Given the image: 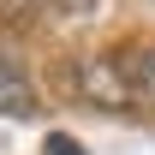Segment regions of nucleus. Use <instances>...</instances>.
Segmentation results:
<instances>
[{
  "instance_id": "obj_1",
  "label": "nucleus",
  "mask_w": 155,
  "mask_h": 155,
  "mask_svg": "<svg viewBox=\"0 0 155 155\" xmlns=\"http://www.w3.org/2000/svg\"><path fill=\"white\" fill-rule=\"evenodd\" d=\"M78 90L90 101H101V107H137L131 84H125V72H119V60H90L84 72H78Z\"/></svg>"
},
{
  "instance_id": "obj_2",
  "label": "nucleus",
  "mask_w": 155,
  "mask_h": 155,
  "mask_svg": "<svg viewBox=\"0 0 155 155\" xmlns=\"http://www.w3.org/2000/svg\"><path fill=\"white\" fill-rule=\"evenodd\" d=\"M114 60H119V72H125V84H131L137 107H155V42H131Z\"/></svg>"
},
{
  "instance_id": "obj_3",
  "label": "nucleus",
  "mask_w": 155,
  "mask_h": 155,
  "mask_svg": "<svg viewBox=\"0 0 155 155\" xmlns=\"http://www.w3.org/2000/svg\"><path fill=\"white\" fill-rule=\"evenodd\" d=\"M0 114H12V119H30L36 114V90H30V78L18 72V60L0 48Z\"/></svg>"
},
{
  "instance_id": "obj_4",
  "label": "nucleus",
  "mask_w": 155,
  "mask_h": 155,
  "mask_svg": "<svg viewBox=\"0 0 155 155\" xmlns=\"http://www.w3.org/2000/svg\"><path fill=\"white\" fill-rule=\"evenodd\" d=\"M48 155H84V149H78L66 131H54V137H48Z\"/></svg>"
},
{
  "instance_id": "obj_5",
  "label": "nucleus",
  "mask_w": 155,
  "mask_h": 155,
  "mask_svg": "<svg viewBox=\"0 0 155 155\" xmlns=\"http://www.w3.org/2000/svg\"><path fill=\"white\" fill-rule=\"evenodd\" d=\"M48 6H66V12H78V6H90V0H48Z\"/></svg>"
}]
</instances>
